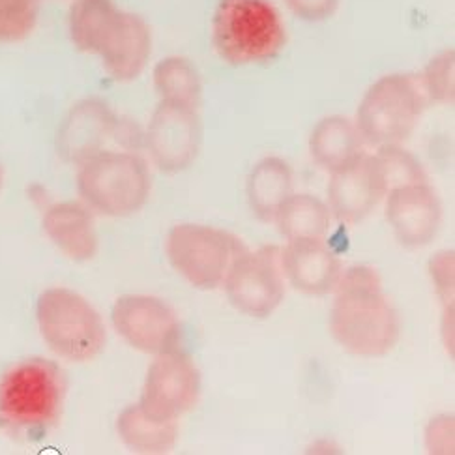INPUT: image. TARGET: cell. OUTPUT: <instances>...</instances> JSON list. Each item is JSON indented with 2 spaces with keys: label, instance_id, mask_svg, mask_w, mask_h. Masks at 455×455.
<instances>
[{
  "label": "cell",
  "instance_id": "1",
  "mask_svg": "<svg viewBox=\"0 0 455 455\" xmlns=\"http://www.w3.org/2000/svg\"><path fill=\"white\" fill-rule=\"evenodd\" d=\"M330 331L351 355L379 358L399 339V319L375 268L356 265L339 279L330 311Z\"/></svg>",
  "mask_w": 455,
  "mask_h": 455
},
{
  "label": "cell",
  "instance_id": "2",
  "mask_svg": "<svg viewBox=\"0 0 455 455\" xmlns=\"http://www.w3.org/2000/svg\"><path fill=\"white\" fill-rule=\"evenodd\" d=\"M212 44L225 62L262 64L283 51L287 30L270 0H220L212 20Z\"/></svg>",
  "mask_w": 455,
  "mask_h": 455
},
{
  "label": "cell",
  "instance_id": "3",
  "mask_svg": "<svg viewBox=\"0 0 455 455\" xmlns=\"http://www.w3.org/2000/svg\"><path fill=\"white\" fill-rule=\"evenodd\" d=\"M62 403V373L49 360H23L0 380V424L13 433L47 431L59 422Z\"/></svg>",
  "mask_w": 455,
  "mask_h": 455
},
{
  "label": "cell",
  "instance_id": "4",
  "mask_svg": "<svg viewBox=\"0 0 455 455\" xmlns=\"http://www.w3.org/2000/svg\"><path fill=\"white\" fill-rule=\"evenodd\" d=\"M76 184L83 203L108 218L139 212L152 189L147 162L128 150H105L84 162Z\"/></svg>",
  "mask_w": 455,
  "mask_h": 455
},
{
  "label": "cell",
  "instance_id": "5",
  "mask_svg": "<svg viewBox=\"0 0 455 455\" xmlns=\"http://www.w3.org/2000/svg\"><path fill=\"white\" fill-rule=\"evenodd\" d=\"M36 323L45 345L69 362L96 358L108 341L98 309L84 296L66 287H51L38 296Z\"/></svg>",
  "mask_w": 455,
  "mask_h": 455
},
{
  "label": "cell",
  "instance_id": "6",
  "mask_svg": "<svg viewBox=\"0 0 455 455\" xmlns=\"http://www.w3.org/2000/svg\"><path fill=\"white\" fill-rule=\"evenodd\" d=\"M426 101L419 79L409 74L384 76L363 94L356 128L365 141L379 148L401 145L418 126Z\"/></svg>",
  "mask_w": 455,
  "mask_h": 455
},
{
  "label": "cell",
  "instance_id": "7",
  "mask_svg": "<svg viewBox=\"0 0 455 455\" xmlns=\"http://www.w3.org/2000/svg\"><path fill=\"white\" fill-rule=\"evenodd\" d=\"M240 251L238 238L201 223L174 225L165 238L169 265L191 287L201 291L220 287Z\"/></svg>",
  "mask_w": 455,
  "mask_h": 455
},
{
  "label": "cell",
  "instance_id": "8",
  "mask_svg": "<svg viewBox=\"0 0 455 455\" xmlns=\"http://www.w3.org/2000/svg\"><path fill=\"white\" fill-rule=\"evenodd\" d=\"M199 394L201 375L196 363L186 355L172 351L157 355L150 363L137 405L160 422H179L197 405Z\"/></svg>",
  "mask_w": 455,
  "mask_h": 455
},
{
  "label": "cell",
  "instance_id": "9",
  "mask_svg": "<svg viewBox=\"0 0 455 455\" xmlns=\"http://www.w3.org/2000/svg\"><path fill=\"white\" fill-rule=\"evenodd\" d=\"M111 323L130 347L147 355L179 351L180 323L160 299L147 294H126L113 304Z\"/></svg>",
  "mask_w": 455,
  "mask_h": 455
},
{
  "label": "cell",
  "instance_id": "10",
  "mask_svg": "<svg viewBox=\"0 0 455 455\" xmlns=\"http://www.w3.org/2000/svg\"><path fill=\"white\" fill-rule=\"evenodd\" d=\"M227 299L248 317L262 319L283 302L285 287L279 270V251L265 248L255 253H240L225 275Z\"/></svg>",
  "mask_w": 455,
  "mask_h": 455
},
{
  "label": "cell",
  "instance_id": "11",
  "mask_svg": "<svg viewBox=\"0 0 455 455\" xmlns=\"http://www.w3.org/2000/svg\"><path fill=\"white\" fill-rule=\"evenodd\" d=\"M108 103L91 98L77 101L57 132V152L66 164L83 165L109 150V143H124L130 135Z\"/></svg>",
  "mask_w": 455,
  "mask_h": 455
},
{
  "label": "cell",
  "instance_id": "12",
  "mask_svg": "<svg viewBox=\"0 0 455 455\" xmlns=\"http://www.w3.org/2000/svg\"><path fill=\"white\" fill-rule=\"evenodd\" d=\"M197 109L160 101L148 120L145 145L154 165L164 172H180L196 162L201 148Z\"/></svg>",
  "mask_w": 455,
  "mask_h": 455
},
{
  "label": "cell",
  "instance_id": "13",
  "mask_svg": "<svg viewBox=\"0 0 455 455\" xmlns=\"http://www.w3.org/2000/svg\"><path fill=\"white\" fill-rule=\"evenodd\" d=\"M387 191V172L379 156H360L351 165L331 172L328 208L339 221L358 223L371 214Z\"/></svg>",
  "mask_w": 455,
  "mask_h": 455
},
{
  "label": "cell",
  "instance_id": "14",
  "mask_svg": "<svg viewBox=\"0 0 455 455\" xmlns=\"http://www.w3.org/2000/svg\"><path fill=\"white\" fill-rule=\"evenodd\" d=\"M387 220L395 238L407 248H424L439 233L443 206L426 182L401 184L388 189Z\"/></svg>",
  "mask_w": 455,
  "mask_h": 455
},
{
  "label": "cell",
  "instance_id": "15",
  "mask_svg": "<svg viewBox=\"0 0 455 455\" xmlns=\"http://www.w3.org/2000/svg\"><path fill=\"white\" fill-rule=\"evenodd\" d=\"M152 52V32L141 15L120 10L96 55L111 79L126 83L143 74Z\"/></svg>",
  "mask_w": 455,
  "mask_h": 455
},
{
  "label": "cell",
  "instance_id": "16",
  "mask_svg": "<svg viewBox=\"0 0 455 455\" xmlns=\"http://www.w3.org/2000/svg\"><path fill=\"white\" fill-rule=\"evenodd\" d=\"M282 260L294 289L307 294H324L339 279V259L323 238L289 240Z\"/></svg>",
  "mask_w": 455,
  "mask_h": 455
},
{
  "label": "cell",
  "instance_id": "17",
  "mask_svg": "<svg viewBox=\"0 0 455 455\" xmlns=\"http://www.w3.org/2000/svg\"><path fill=\"white\" fill-rule=\"evenodd\" d=\"M44 231L68 259L83 262L96 255L98 236L86 204L64 201L49 206L44 216Z\"/></svg>",
  "mask_w": 455,
  "mask_h": 455
},
{
  "label": "cell",
  "instance_id": "18",
  "mask_svg": "<svg viewBox=\"0 0 455 455\" xmlns=\"http://www.w3.org/2000/svg\"><path fill=\"white\" fill-rule=\"evenodd\" d=\"M309 152L319 167L336 172L363 156L362 135L348 118L326 116L309 135Z\"/></svg>",
  "mask_w": 455,
  "mask_h": 455
},
{
  "label": "cell",
  "instance_id": "19",
  "mask_svg": "<svg viewBox=\"0 0 455 455\" xmlns=\"http://www.w3.org/2000/svg\"><path fill=\"white\" fill-rule=\"evenodd\" d=\"M292 196V171L282 157H265L248 177V201L260 220H275L279 208Z\"/></svg>",
  "mask_w": 455,
  "mask_h": 455
},
{
  "label": "cell",
  "instance_id": "20",
  "mask_svg": "<svg viewBox=\"0 0 455 455\" xmlns=\"http://www.w3.org/2000/svg\"><path fill=\"white\" fill-rule=\"evenodd\" d=\"M120 441L137 453L171 451L179 439V422H160L143 412L139 405H130L116 419Z\"/></svg>",
  "mask_w": 455,
  "mask_h": 455
},
{
  "label": "cell",
  "instance_id": "21",
  "mask_svg": "<svg viewBox=\"0 0 455 455\" xmlns=\"http://www.w3.org/2000/svg\"><path fill=\"white\" fill-rule=\"evenodd\" d=\"M118 12L120 8L113 0H74L68 17L69 38L74 45L83 52L96 55Z\"/></svg>",
  "mask_w": 455,
  "mask_h": 455
},
{
  "label": "cell",
  "instance_id": "22",
  "mask_svg": "<svg viewBox=\"0 0 455 455\" xmlns=\"http://www.w3.org/2000/svg\"><path fill=\"white\" fill-rule=\"evenodd\" d=\"M154 89L160 101H171L199 108L201 101V77L197 68L184 57H167L154 66Z\"/></svg>",
  "mask_w": 455,
  "mask_h": 455
},
{
  "label": "cell",
  "instance_id": "23",
  "mask_svg": "<svg viewBox=\"0 0 455 455\" xmlns=\"http://www.w3.org/2000/svg\"><path fill=\"white\" fill-rule=\"evenodd\" d=\"M289 240L323 238L330 229V208L309 194L291 196L275 216Z\"/></svg>",
  "mask_w": 455,
  "mask_h": 455
},
{
  "label": "cell",
  "instance_id": "24",
  "mask_svg": "<svg viewBox=\"0 0 455 455\" xmlns=\"http://www.w3.org/2000/svg\"><path fill=\"white\" fill-rule=\"evenodd\" d=\"M38 21V0H0V42H21Z\"/></svg>",
  "mask_w": 455,
  "mask_h": 455
},
{
  "label": "cell",
  "instance_id": "25",
  "mask_svg": "<svg viewBox=\"0 0 455 455\" xmlns=\"http://www.w3.org/2000/svg\"><path fill=\"white\" fill-rule=\"evenodd\" d=\"M377 156L384 167V172H387L388 189L401 186V184L427 180L422 164H419L412 154H409L399 145L380 147V152Z\"/></svg>",
  "mask_w": 455,
  "mask_h": 455
},
{
  "label": "cell",
  "instance_id": "26",
  "mask_svg": "<svg viewBox=\"0 0 455 455\" xmlns=\"http://www.w3.org/2000/svg\"><path fill=\"white\" fill-rule=\"evenodd\" d=\"M453 66H455L453 49H448L441 52V55L431 59L422 79H419V84H422L427 100L435 103L453 101Z\"/></svg>",
  "mask_w": 455,
  "mask_h": 455
},
{
  "label": "cell",
  "instance_id": "27",
  "mask_svg": "<svg viewBox=\"0 0 455 455\" xmlns=\"http://www.w3.org/2000/svg\"><path fill=\"white\" fill-rule=\"evenodd\" d=\"M431 275L446 307H453V253L443 251L431 259Z\"/></svg>",
  "mask_w": 455,
  "mask_h": 455
},
{
  "label": "cell",
  "instance_id": "28",
  "mask_svg": "<svg viewBox=\"0 0 455 455\" xmlns=\"http://www.w3.org/2000/svg\"><path fill=\"white\" fill-rule=\"evenodd\" d=\"M289 8L304 21H324L336 13L339 0H287Z\"/></svg>",
  "mask_w": 455,
  "mask_h": 455
},
{
  "label": "cell",
  "instance_id": "29",
  "mask_svg": "<svg viewBox=\"0 0 455 455\" xmlns=\"http://www.w3.org/2000/svg\"><path fill=\"white\" fill-rule=\"evenodd\" d=\"M429 451L451 453L453 451V418H436L427 429Z\"/></svg>",
  "mask_w": 455,
  "mask_h": 455
},
{
  "label": "cell",
  "instance_id": "30",
  "mask_svg": "<svg viewBox=\"0 0 455 455\" xmlns=\"http://www.w3.org/2000/svg\"><path fill=\"white\" fill-rule=\"evenodd\" d=\"M4 186V172H3V165H0V191H3Z\"/></svg>",
  "mask_w": 455,
  "mask_h": 455
}]
</instances>
